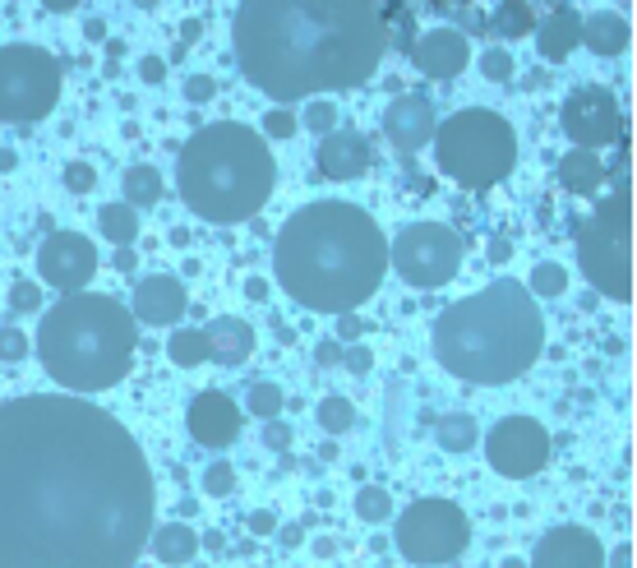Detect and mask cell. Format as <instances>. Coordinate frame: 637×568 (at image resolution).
Returning a JSON list of instances; mask_svg holds the SVG:
<instances>
[{"label": "cell", "mask_w": 637, "mask_h": 568, "mask_svg": "<svg viewBox=\"0 0 637 568\" xmlns=\"http://www.w3.org/2000/svg\"><path fill=\"white\" fill-rule=\"evenodd\" d=\"M153 472L111 411L70 393L0 402V568H134Z\"/></svg>", "instance_id": "1"}, {"label": "cell", "mask_w": 637, "mask_h": 568, "mask_svg": "<svg viewBox=\"0 0 637 568\" xmlns=\"http://www.w3.org/2000/svg\"><path fill=\"white\" fill-rule=\"evenodd\" d=\"M236 65L282 107L324 88L365 84L388 51L384 5L361 0H259L231 19Z\"/></svg>", "instance_id": "2"}, {"label": "cell", "mask_w": 637, "mask_h": 568, "mask_svg": "<svg viewBox=\"0 0 637 568\" xmlns=\"http://www.w3.org/2000/svg\"><path fill=\"white\" fill-rule=\"evenodd\" d=\"M277 282L291 301L319 315H356L388 273V241L379 222L347 199L296 208L273 245Z\"/></svg>", "instance_id": "3"}, {"label": "cell", "mask_w": 637, "mask_h": 568, "mask_svg": "<svg viewBox=\"0 0 637 568\" xmlns=\"http://www.w3.org/2000/svg\"><path fill=\"white\" fill-rule=\"evenodd\" d=\"M541 338V305L527 282L499 278L439 315L434 356L448 375L467 384H513L541 356Z\"/></svg>", "instance_id": "4"}, {"label": "cell", "mask_w": 637, "mask_h": 568, "mask_svg": "<svg viewBox=\"0 0 637 568\" xmlns=\"http://www.w3.org/2000/svg\"><path fill=\"white\" fill-rule=\"evenodd\" d=\"M37 356L42 370L70 393L116 388L134 356V315L116 296L74 291L42 315Z\"/></svg>", "instance_id": "5"}, {"label": "cell", "mask_w": 637, "mask_h": 568, "mask_svg": "<svg viewBox=\"0 0 637 568\" xmlns=\"http://www.w3.org/2000/svg\"><path fill=\"white\" fill-rule=\"evenodd\" d=\"M277 181V162L264 134L245 130L241 121H217L190 134L181 148L176 185L190 213L208 222H245L268 204Z\"/></svg>", "instance_id": "6"}, {"label": "cell", "mask_w": 637, "mask_h": 568, "mask_svg": "<svg viewBox=\"0 0 637 568\" xmlns=\"http://www.w3.org/2000/svg\"><path fill=\"white\" fill-rule=\"evenodd\" d=\"M439 171L467 190H490L517 167V130L490 107H467L434 130Z\"/></svg>", "instance_id": "7"}, {"label": "cell", "mask_w": 637, "mask_h": 568, "mask_svg": "<svg viewBox=\"0 0 637 568\" xmlns=\"http://www.w3.org/2000/svg\"><path fill=\"white\" fill-rule=\"evenodd\" d=\"M577 259L596 291L610 301H633V185L619 181L596 213L577 227Z\"/></svg>", "instance_id": "8"}, {"label": "cell", "mask_w": 637, "mask_h": 568, "mask_svg": "<svg viewBox=\"0 0 637 568\" xmlns=\"http://www.w3.org/2000/svg\"><path fill=\"white\" fill-rule=\"evenodd\" d=\"M61 102V61L42 47H0V121H37Z\"/></svg>", "instance_id": "9"}, {"label": "cell", "mask_w": 637, "mask_h": 568, "mask_svg": "<svg viewBox=\"0 0 637 568\" xmlns=\"http://www.w3.org/2000/svg\"><path fill=\"white\" fill-rule=\"evenodd\" d=\"M462 236L444 222H411V227L397 231L393 250H388V264L397 268V278L407 282V287H444V282L457 278V268H462Z\"/></svg>", "instance_id": "10"}, {"label": "cell", "mask_w": 637, "mask_h": 568, "mask_svg": "<svg viewBox=\"0 0 637 568\" xmlns=\"http://www.w3.org/2000/svg\"><path fill=\"white\" fill-rule=\"evenodd\" d=\"M471 527L453 499H416L397 518V550L411 564H448L467 550Z\"/></svg>", "instance_id": "11"}, {"label": "cell", "mask_w": 637, "mask_h": 568, "mask_svg": "<svg viewBox=\"0 0 637 568\" xmlns=\"http://www.w3.org/2000/svg\"><path fill=\"white\" fill-rule=\"evenodd\" d=\"M485 458L499 476H536L550 462V430L531 416H504L485 435Z\"/></svg>", "instance_id": "12"}, {"label": "cell", "mask_w": 637, "mask_h": 568, "mask_svg": "<svg viewBox=\"0 0 637 568\" xmlns=\"http://www.w3.org/2000/svg\"><path fill=\"white\" fill-rule=\"evenodd\" d=\"M559 121H564V134L573 139L577 148H596V144H614V139H624V107H619V97L610 88H573L564 97V111H559Z\"/></svg>", "instance_id": "13"}, {"label": "cell", "mask_w": 637, "mask_h": 568, "mask_svg": "<svg viewBox=\"0 0 637 568\" xmlns=\"http://www.w3.org/2000/svg\"><path fill=\"white\" fill-rule=\"evenodd\" d=\"M37 273H42V282H51L56 291H70V296L84 291L97 273L93 241L79 236V231H56V236H47L42 250H37Z\"/></svg>", "instance_id": "14"}, {"label": "cell", "mask_w": 637, "mask_h": 568, "mask_svg": "<svg viewBox=\"0 0 637 568\" xmlns=\"http://www.w3.org/2000/svg\"><path fill=\"white\" fill-rule=\"evenodd\" d=\"M527 568H605V545L587 527H554L541 536Z\"/></svg>", "instance_id": "15"}, {"label": "cell", "mask_w": 637, "mask_h": 568, "mask_svg": "<svg viewBox=\"0 0 637 568\" xmlns=\"http://www.w3.org/2000/svg\"><path fill=\"white\" fill-rule=\"evenodd\" d=\"M185 425H190L194 444L204 448H227L231 439L241 435V407L227 398V393H217V388H208V393H199V398L190 402V411H185Z\"/></svg>", "instance_id": "16"}, {"label": "cell", "mask_w": 637, "mask_h": 568, "mask_svg": "<svg viewBox=\"0 0 637 568\" xmlns=\"http://www.w3.org/2000/svg\"><path fill=\"white\" fill-rule=\"evenodd\" d=\"M384 134L397 153H421L434 134V107L421 93H402L384 107Z\"/></svg>", "instance_id": "17"}, {"label": "cell", "mask_w": 637, "mask_h": 568, "mask_svg": "<svg viewBox=\"0 0 637 568\" xmlns=\"http://www.w3.org/2000/svg\"><path fill=\"white\" fill-rule=\"evenodd\" d=\"M411 61H416L421 74H430V79H453V74L467 70L471 42L457 28H430V33H421L411 42Z\"/></svg>", "instance_id": "18"}, {"label": "cell", "mask_w": 637, "mask_h": 568, "mask_svg": "<svg viewBox=\"0 0 637 568\" xmlns=\"http://www.w3.org/2000/svg\"><path fill=\"white\" fill-rule=\"evenodd\" d=\"M134 310L130 315L139 319V324H176V319L190 310V291H185L181 278H171V273H153V278L134 282Z\"/></svg>", "instance_id": "19"}, {"label": "cell", "mask_w": 637, "mask_h": 568, "mask_svg": "<svg viewBox=\"0 0 637 568\" xmlns=\"http://www.w3.org/2000/svg\"><path fill=\"white\" fill-rule=\"evenodd\" d=\"M370 162H374V153L361 130H333L319 139V171H324L328 181H356V176L370 171Z\"/></svg>", "instance_id": "20"}, {"label": "cell", "mask_w": 637, "mask_h": 568, "mask_svg": "<svg viewBox=\"0 0 637 568\" xmlns=\"http://www.w3.org/2000/svg\"><path fill=\"white\" fill-rule=\"evenodd\" d=\"M204 342H208V356H213L217 365H241L254 356V342L259 338H254V328L245 324V319L222 315L204 328Z\"/></svg>", "instance_id": "21"}, {"label": "cell", "mask_w": 637, "mask_h": 568, "mask_svg": "<svg viewBox=\"0 0 637 568\" xmlns=\"http://www.w3.org/2000/svg\"><path fill=\"white\" fill-rule=\"evenodd\" d=\"M577 42H582V14L568 10V5H554L536 24V47H541L545 61H568Z\"/></svg>", "instance_id": "22"}, {"label": "cell", "mask_w": 637, "mask_h": 568, "mask_svg": "<svg viewBox=\"0 0 637 568\" xmlns=\"http://www.w3.org/2000/svg\"><path fill=\"white\" fill-rule=\"evenodd\" d=\"M628 37H633L628 33V19L614 10H596L582 19V42H587L596 56H605V61H610V56H624Z\"/></svg>", "instance_id": "23"}, {"label": "cell", "mask_w": 637, "mask_h": 568, "mask_svg": "<svg viewBox=\"0 0 637 568\" xmlns=\"http://www.w3.org/2000/svg\"><path fill=\"white\" fill-rule=\"evenodd\" d=\"M605 181V167L596 153H587V148H573V153H564L559 158V185L573 194H596Z\"/></svg>", "instance_id": "24"}, {"label": "cell", "mask_w": 637, "mask_h": 568, "mask_svg": "<svg viewBox=\"0 0 637 568\" xmlns=\"http://www.w3.org/2000/svg\"><path fill=\"white\" fill-rule=\"evenodd\" d=\"M485 33H494L499 42H508V37H527L536 33V10H531L527 0H508V5H499V10L485 19Z\"/></svg>", "instance_id": "25"}, {"label": "cell", "mask_w": 637, "mask_h": 568, "mask_svg": "<svg viewBox=\"0 0 637 568\" xmlns=\"http://www.w3.org/2000/svg\"><path fill=\"white\" fill-rule=\"evenodd\" d=\"M434 439H439L444 453H467V448H476V439H481V425H476L471 411H453V416H439Z\"/></svg>", "instance_id": "26"}, {"label": "cell", "mask_w": 637, "mask_h": 568, "mask_svg": "<svg viewBox=\"0 0 637 568\" xmlns=\"http://www.w3.org/2000/svg\"><path fill=\"white\" fill-rule=\"evenodd\" d=\"M194 550H199V536H194L185 522H167V527L153 536V555L162 559V564H190Z\"/></svg>", "instance_id": "27"}, {"label": "cell", "mask_w": 637, "mask_h": 568, "mask_svg": "<svg viewBox=\"0 0 637 568\" xmlns=\"http://www.w3.org/2000/svg\"><path fill=\"white\" fill-rule=\"evenodd\" d=\"M125 204L139 213V208H153L157 199H162V171L148 167V162H134L130 171H125Z\"/></svg>", "instance_id": "28"}, {"label": "cell", "mask_w": 637, "mask_h": 568, "mask_svg": "<svg viewBox=\"0 0 637 568\" xmlns=\"http://www.w3.org/2000/svg\"><path fill=\"white\" fill-rule=\"evenodd\" d=\"M97 231H102L107 241H116V250H130V245L139 241V213H134L130 204H107L97 213Z\"/></svg>", "instance_id": "29"}, {"label": "cell", "mask_w": 637, "mask_h": 568, "mask_svg": "<svg viewBox=\"0 0 637 568\" xmlns=\"http://www.w3.org/2000/svg\"><path fill=\"white\" fill-rule=\"evenodd\" d=\"M171 361L176 365H199L208 356V342H204V328H176L167 342Z\"/></svg>", "instance_id": "30"}, {"label": "cell", "mask_w": 637, "mask_h": 568, "mask_svg": "<svg viewBox=\"0 0 637 568\" xmlns=\"http://www.w3.org/2000/svg\"><path fill=\"white\" fill-rule=\"evenodd\" d=\"M351 425H356V407H351L347 398H324L319 402V430H328V435H347Z\"/></svg>", "instance_id": "31"}, {"label": "cell", "mask_w": 637, "mask_h": 568, "mask_svg": "<svg viewBox=\"0 0 637 568\" xmlns=\"http://www.w3.org/2000/svg\"><path fill=\"white\" fill-rule=\"evenodd\" d=\"M356 513H361L365 522H384L388 513H393V495H388L384 485H365L361 495H356Z\"/></svg>", "instance_id": "32"}, {"label": "cell", "mask_w": 637, "mask_h": 568, "mask_svg": "<svg viewBox=\"0 0 637 568\" xmlns=\"http://www.w3.org/2000/svg\"><path fill=\"white\" fill-rule=\"evenodd\" d=\"M527 291H536V296H564V291H568L564 264H536V268H531V287Z\"/></svg>", "instance_id": "33"}, {"label": "cell", "mask_w": 637, "mask_h": 568, "mask_svg": "<svg viewBox=\"0 0 637 568\" xmlns=\"http://www.w3.org/2000/svg\"><path fill=\"white\" fill-rule=\"evenodd\" d=\"M337 116H342V111H337L333 102H324V97H319V102H310V107H305V116H296V121H301L310 134H333L337 130Z\"/></svg>", "instance_id": "34"}, {"label": "cell", "mask_w": 637, "mask_h": 568, "mask_svg": "<svg viewBox=\"0 0 637 568\" xmlns=\"http://www.w3.org/2000/svg\"><path fill=\"white\" fill-rule=\"evenodd\" d=\"M231 490H236V467H231V462H208L204 495H208V499H227Z\"/></svg>", "instance_id": "35"}, {"label": "cell", "mask_w": 637, "mask_h": 568, "mask_svg": "<svg viewBox=\"0 0 637 568\" xmlns=\"http://www.w3.org/2000/svg\"><path fill=\"white\" fill-rule=\"evenodd\" d=\"M282 388L277 384H254L250 388V411L254 416H264V421H277V411H282Z\"/></svg>", "instance_id": "36"}, {"label": "cell", "mask_w": 637, "mask_h": 568, "mask_svg": "<svg viewBox=\"0 0 637 568\" xmlns=\"http://www.w3.org/2000/svg\"><path fill=\"white\" fill-rule=\"evenodd\" d=\"M481 70H485V79H494V84H504V79H513V51L508 47H490L481 56Z\"/></svg>", "instance_id": "37"}, {"label": "cell", "mask_w": 637, "mask_h": 568, "mask_svg": "<svg viewBox=\"0 0 637 568\" xmlns=\"http://www.w3.org/2000/svg\"><path fill=\"white\" fill-rule=\"evenodd\" d=\"M24 356H28V333L5 324L0 328V361H24Z\"/></svg>", "instance_id": "38"}, {"label": "cell", "mask_w": 637, "mask_h": 568, "mask_svg": "<svg viewBox=\"0 0 637 568\" xmlns=\"http://www.w3.org/2000/svg\"><path fill=\"white\" fill-rule=\"evenodd\" d=\"M264 130L273 134V139H291V134L301 130V121H296V111H287V107H273L264 116Z\"/></svg>", "instance_id": "39"}, {"label": "cell", "mask_w": 637, "mask_h": 568, "mask_svg": "<svg viewBox=\"0 0 637 568\" xmlns=\"http://www.w3.org/2000/svg\"><path fill=\"white\" fill-rule=\"evenodd\" d=\"M93 185H97V171L88 167V162H70V167H65V190L88 194Z\"/></svg>", "instance_id": "40"}, {"label": "cell", "mask_w": 637, "mask_h": 568, "mask_svg": "<svg viewBox=\"0 0 637 568\" xmlns=\"http://www.w3.org/2000/svg\"><path fill=\"white\" fill-rule=\"evenodd\" d=\"M10 305L14 310H37V305H42V287H37V282H14Z\"/></svg>", "instance_id": "41"}, {"label": "cell", "mask_w": 637, "mask_h": 568, "mask_svg": "<svg viewBox=\"0 0 637 568\" xmlns=\"http://www.w3.org/2000/svg\"><path fill=\"white\" fill-rule=\"evenodd\" d=\"M342 365H347L351 375H370V365H374V351L361 347V342H351L347 351H342Z\"/></svg>", "instance_id": "42"}, {"label": "cell", "mask_w": 637, "mask_h": 568, "mask_svg": "<svg viewBox=\"0 0 637 568\" xmlns=\"http://www.w3.org/2000/svg\"><path fill=\"white\" fill-rule=\"evenodd\" d=\"M185 97H190V102H213L217 84L208 79V74H190V79H185Z\"/></svg>", "instance_id": "43"}, {"label": "cell", "mask_w": 637, "mask_h": 568, "mask_svg": "<svg viewBox=\"0 0 637 568\" xmlns=\"http://www.w3.org/2000/svg\"><path fill=\"white\" fill-rule=\"evenodd\" d=\"M291 439H296V435H291V425H287V421H268V425H264V444H268V448H277V453H287Z\"/></svg>", "instance_id": "44"}, {"label": "cell", "mask_w": 637, "mask_h": 568, "mask_svg": "<svg viewBox=\"0 0 637 568\" xmlns=\"http://www.w3.org/2000/svg\"><path fill=\"white\" fill-rule=\"evenodd\" d=\"M245 527H250V536H273L277 532V518L268 513V508H254L250 518H245Z\"/></svg>", "instance_id": "45"}, {"label": "cell", "mask_w": 637, "mask_h": 568, "mask_svg": "<svg viewBox=\"0 0 637 568\" xmlns=\"http://www.w3.org/2000/svg\"><path fill=\"white\" fill-rule=\"evenodd\" d=\"M139 79L162 84V79H167V61H162V56H144V61H139Z\"/></svg>", "instance_id": "46"}, {"label": "cell", "mask_w": 637, "mask_h": 568, "mask_svg": "<svg viewBox=\"0 0 637 568\" xmlns=\"http://www.w3.org/2000/svg\"><path fill=\"white\" fill-rule=\"evenodd\" d=\"M337 361H342V342L337 338H324L314 347V365H337Z\"/></svg>", "instance_id": "47"}, {"label": "cell", "mask_w": 637, "mask_h": 568, "mask_svg": "<svg viewBox=\"0 0 637 568\" xmlns=\"http://www.w3.org/2000/svg\"><path fill=\"white\" fill-rule=\"evenodd\" d=\"M365 333V324H361V315H337V338H347V342H356Z\"/></svg>", "instance_id": "48"}, {"label": "cell", "mask_w": 637, "mask_h": 568, "mask_svg": "<svg viewBox=\"0 0 637 568\" xmlns=\"http://www.w3.org/2000/svg\"><path fill=\"white\" fill-rule=\"evenodd\" d=\"M485 254H490V264H508V254H513V241H508V236H490Z\"/></svg>", "instance_id": "49"}, {"label": "cell", "mask_w": 637, "mask_h": 568, "mask_svg": "<svg viewBox=\"0 0 637 568\" xmlns=\"http://www.w3.org/2000/svg\"><path fill=\"white\" fill-rule=\"evenodd\" d=\"M245 296H250V301H264V296H268V282H264V278H245Z\"/></svg>", "instance_id": "50"}, {"label": "cell", "mask_w": 637, "mask_h": 568, "mask_svg": "<svg viewBox=\"0 0 637 568\" xmlns=\"http://www.w3.org/2000/svg\"><path fill=\"white\" fill-rule=\"evenodd\" d=\"M305 541V527L301 522H287V527H282V545H301Z\"/></svg>", "instance_id": "51"}, {"label": "cell", "mask_w": 637, "mask_h": 568, "mask_svg": "<svg viewBox=\"0 0 637 568\" xmlns=\"http://www.w3.org/2000/svg\"><path fill=\"white\" fill-rule=\"evenodd\" d=\"M111 268H116V273H130V268H134V250H116V254H111Z\"/></svg>", "instance_id": "52"}, {"label": "cell", "mask_w": 637, "mask_h": 568, "mask_svg": "<svg viewBox=\"0 0 637 568\" xmlns=\"http://www.w3.org/2000/svg\"><path fill=\"white\" fill-rule=\"evenodd\" d=\"M614 568H633V545H619V550H614Z\"/></svg>", "instance_id": "53"}, {"label": "cell", "mask_w": 637, "mask_h": 568, "mask_svg": "<svg viewBox=\"0 0 637 568\" xmlns=\"http://www.w3.org/2000/svg\"><path fill=\"white\" fill-rule=\"evenodd\" d=\"M199 33H204V24H199V19H185V28H181V37H185V42H181V47H190V42H194V37H199Z\"/></svg>", "instance_id": "54"}, {"label": "cell", "mask_w": 637, "mask_h": 568, "mask_svg": "<svg viewBox=\"0 0 637 568\" xmlns=\"http://www.w3.org/2000/svg\"><path fill=\"white\" fill-rule=\"evenodd\" d=\"M88 37H93V42H102V37H107V24H102V19H88V28H84Z\"/></svg>", "instance_id": "55"}, {"label": "cell", "mask_w": 637, "mask_h": 568, "mask_svg": "<svg viewBox=\"0 0 637 568\" xmlns=\"http://www.w3.org/2000/svg\"><path fill=\"white\" fill-rule=\"evenodd\" d=\"M204 545H208V550H222L227 541H222V532H208V536H204Z\"/></svg>", "instance_id": "56"}, {"label": "cell", "mask_w": 637, "mask_h": 568, "mask_svg": "<svg viewBox=\"0 0 637 568\" xmlns=\"http://www.w3.org/2000/svg\"><path fill=\"white\" fill-rule=\"evenodd\" d=\"M0 171H14V153H10V148H0Z\"/></svg>", "instance_id": "57"}, {"label": "cell", "mask_w": 637, "mask_h": 568, "mask_svg": "<svg viewBox=\"0 0 637 568\" xmlns=\"http://www.w3.org/2000/svg\"><path fill=\"white\" fill-rule=\"evenodd\" d=\"M504 568H527V564H522V559H504Z\"/></svg>", "instance_id": "58"}, {"label": "cell", "mask_w": 637, "mask_h": 568, "mask_svg": "<svg viewBox=\"0 0 637 568\" xmlns=\"http://www.w3.org/2000/svg\"><path fill=\"white\" fill-rule=\"evenodd\" d=\"M134 568H157V564H134Z\"/></svg>", "instance_id": "59"}]
</instances>
